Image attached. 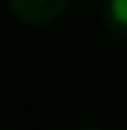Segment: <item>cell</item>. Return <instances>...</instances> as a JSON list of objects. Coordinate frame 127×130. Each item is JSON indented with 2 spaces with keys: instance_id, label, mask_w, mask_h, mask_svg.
Wrapping results in <instances>:
<instances>
[{
  "instance_id": "1",
  "label": "cell",
  "mask_w": 127,
  "mask_h": 130,
  "mask_svg": "<svg viewBox=\"0 0 127 130\" xmlns=\"http://www.w3.org/2000/svg\"><path fill=\"white\" fill-rule=\"evenodd\" d=\"M12 14L29 26H46L55 18H61L66 0H6Z\"/></svg>"
},
{
  "instance_id": "2",
  "label": "cell",
  "mask_w": 127,
  "mask_h": 130,
  "mask_svg": "<svg viewBox=\"0 0 127 130\" xmlns=\"http://www.w3.org/2000/svg\"><path fill=\"white\" fill-rule=\"evenodd\" d=\"M104 26L113 38L127 41V0H107L104 3Z\"/></svg>"
},
{
  "instance_id": "3",
  "label": "cell",
  "mask_w": 127,
  "mask_h": 130,
  "mask_svg": "<svg viewBox=\"0 0 127 130\" xmlns=\"http://www.w3.org/2000/svg\"><path fill=\"white\" fill-rule=\"evenodd\" d=\"M81 130H98V127H81Z\"/></svg>"
}]
</instances>
